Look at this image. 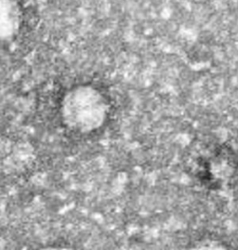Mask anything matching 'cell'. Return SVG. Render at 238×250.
<instances>
[{"mask_svg":"<svg viewBox=\"0 0 238 250\" xmlns=\"http://www.w3.org/2000/svg\"><path fill=\"white\" fill-rule=\"evenodd\" d=\"M103 100L92 87H76L70 89L63 98L61 113L63 121L71 129L90 130L94 120L103 111Z\"/></svg>","mask_w":238,"mask_h":250,"instance_id":"1","label":"cell"},{"mask_svg":"<svg viewBox=\"0 0 238 250\" xmlns=\"http://www.w3.org/2000/svg\"><path fill=\"white\" fill-rule=\"evenodd\" d=\"M21 12L14 0H0V40L11 39L19 30Z\"/></svg>","mask_w":238,"mask_h":250,"instance_id":"2","label":"cell"}]
</instances>
